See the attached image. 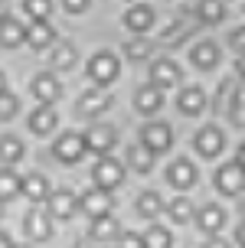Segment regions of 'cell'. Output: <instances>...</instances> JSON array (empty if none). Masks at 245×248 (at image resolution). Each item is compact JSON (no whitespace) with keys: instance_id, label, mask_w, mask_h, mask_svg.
I'll return each instance as SVG.
<instances>
[{"instance_id":"obj_10","label":"cell","mask_w":245,"mask_h":248,"mask_svg":"<svg viewBox=\"0 0 245 248\" xmlns=\"http://www.w3.org/2000/svg\"><path fill=\"white\" fill-rule=\"evenodd\" d=\"M46 202H49V216H56V219H72L75 212L82 209L79 196H75V193H69V189H56Z\"/></svg>"},{"instance_id":"obj_41","label":"cell","mask_w":245,"mask_h":248,"mask_svg":"<svg viewBox=\"0 0 245 248\" xmlns=\"http://www.w3.org/2000/svg\"><path fill=\"white\" fill-rule=\"evenodd\" d=\"M203 248H232V245H229V242H226V238L212 235V238H209V242H206V245H203Z\"/></svg>"},{"instance_id":"obj_24","label":"cell","mask_w":245,"mask_h":248,"mask_svg":"<svg viewBox=\"0 0 245 248\" xmlns=\"http://www.w3.org/2000/svg\"><path fill=\"white\" fill-rule=\"evenodd\" d=\"M196 20L206 26H216L226 20V7H222V0H199L196 3Z\"/></svg>"},{"instance_id":"obj_3","label":"cell","mask_w":245,"mask_h":248,"mask_svg":"<svg viewBox=\"0 0 245 248\" xmlns=\"http://www.w3.org/2000/svg\"><path fill=\"white\" fill-rule=\"evenodd\" d=\"M141 144L147 150H154V154H163V150H170L173 144V131L167 121H150L141 127Z\"/></svg>"},{"instance_id":"obj_29","label":"cell","mask_w":245,"mask_h":248,"mask_svg":"<svg viewBox=\"0 0 245 248\" xmlns=\"http://www.w3.org/2000/svg\"><path fill=\"white\" fill-rule=\"evenodd\" d=\"M23 160V144L16 137H0V163L3 167H13V163Z\"/></svg>"},{"instance_id":"obj_34","label":"cell","mask_w":245,"mask_h":248,"mask_svg":"<svg viewBox=\"0 0 245 248\" xmlns=\"http://www.w3.org/2000/svg\"><path fill=\"white\" fill-rule=\"evenodd\" d=\"M52 65L56 69H72L75 65V46H56V52H52Z\"/></svg>"},{"instance_id":"obj_5","label":"cell","mask_w":245,"mask_h":248,"mask_svg":"<svg viewBox=\"0 0 245 248\" xmlns=\"http://www.w3.org/2000/svg\"><path fill=\"white\" fill-rule=\"evenodd\" d=\"M82 202V212L88 219H98V216H108L111 212V189H101V186H88L85 193L79 196Z\"/></svg>"},{"instance_id":"obj_16","label":"cell","mask_w":245,"mask_h":248,"mask_svg":"<svg viewBox=\"0 0 245 248\" xmlns=\"http://www.w3.org/2000/svg\"><path fill=\"white\" fill-rule=\"evenodd\" d=\"M167 180H170L177 189H190L196 183V167L190 160H173L167 167Z\"/></svg>"},{"instance_id":"obj_8","label":"cell","mask_w":245,"mask_h":248,"mask_svg":"<svg viewBox=\"0 0 245 248\" xmlns=\"http://www.w3.org/2000/svg\"><path fill=\"white\" fill-rule=\"evenodd\" d=\"M52 150H56V160H59V163H79L88 154L85 137H82V134H62Z\"/></svg>"},{"instance_id":"obj_12","label":"cell","mask_w":245,"mask_h":248,"mask_svg":"<svg viewBox=\"0 0 245 248\" xmlns=\"http://www.w3.org/2000/svg\"><path fill=\"white\" fill-rule=\"evenodd\" d=\"M23 229H26V235L33 238V242H49V235H52V222H49L46 212H39V209L26 212Z\"/></svg>"},{"instance_id":"obj_45","label":"cell","mask_w":245,"mask_h":248,"mask_svg":"<svg viewBox=\"0 0 245 248\" xmlns=\"http://www.w3.org/2000/svg\"><path fill=\"white\" fill-rule=\"evenodd\" d=\"M0 248H13V242H10V235H3V232H0Z\"/></svg>"},{"instance_id":"obj_42","label":"cell","mask_w":245,"mask_h":248,"mask_svg":"<svg viewBox=\"0 0 245 248\" xmlns=\"http://www.w3.org/2000/svg\"><path fill=\"white\" fill-rule=\"evenodd\" d=\"M10 20V10H7V0H0V26Z\"/></svg>"},{"instance_id":"obj_11","label":"cell","mask_w":245,"mask_h":248,"mask_svg":"<svg viewBox=\"0 0 245 248\" xmlns=\"http://www.w3.org/2000/svg\"><path fill=\"white\" fill-rule=\"evenodd\" d=\"M177 82H180V69H177V62L157 59L154 65H150V85H157L160 92H170Z\"/></svg>"},{"instance_id":"obj_39","label":"cell","mask_w":245,"mask_h":248,"mask_svg":"<svg viewBox=\"0 0 245 248\" xmlns=\"http://www.w3.org/2000/svg\"><path fill=\"white\" fill-rule=\"evenodd\" d=\"M229 118H232V124L245 127V98H242V95H239V101H235V108H232V114H229Z\"/></svg>"},{"instance_id":"obj_47","label":"cell","mask_w":245,"mask_h":248,"mask_svg":"<svg viewBox=\"0 0 245 248\" xmlns=\"http://www.w3.org/2000/svg\"><path fill=\"white\" fill-rule=\"evenodd\" d=\"M3 92H7V75L0 72V95H3Z\"/></svg>"},{"instance_id":"obj_25","label":"cell","mask_w":245,"mask_h":248,"mask_svg":"<svg viewBox=\"0 0 245 248\" xmlns=\"http://www.w3.org/2000/svg\"><path fill=\"white\" fill-rule=\"evenodd\" d=\"M177 108L183 114H199L206 108V95H203V88H183L180 92V98H177Z\"/></svg>"},{"instance_id":"obj_37","label":"cell","mask_w":245,"mask_h":248,"mask_svg":"<svg viewBox=\"0 0 245 248\" xmlns=\"http://www.w3.org/2000/svg\"><path fill=\"white\" fill-rule=\"evenodd\" d=\"M118 248H147V245H144V235H137V232H121Z\"/></svg>"},{"instance_id":"obj_15","label":"cell","mask_w":245,"mask_h":248,"mask_svg":"<svg viewBox=\"0 0 245 248\" xmlns=\"http://www.w3.org/2000/svg\"><path fill=\"white\" fill-rule=\"evenodd\" d=\"M196 222H199V229L206 232V235H219L222 225H226V209L222 206H203V209L196 212Z\"/></svg>"},{"instance_id":"obj_9","label":"cell","mask_w":245,"mask_h":248,"mask_svg":"<svg viewBox=\"0 0 245 248\" xmlns=\"http://www.w3.org/2000/svg\"><path fill=\"white\" fill-rule=\"evenodd\" d=\"M30 88H33V95H36L39 105H56L62 95V85H59V78L52 72H39L33 82H30Z\"/></svg>"},{"instance_id":"obj_26","label":"cell","mask_w":245,"mask_h":248,"mask_svg":"<svg viewBox=\"0 0 245 248\" xmlns=\"http://www.w3.org/2000/svg\"><path fill=\"white\" fill-rule=\"evenodd\" d=\"M20 193H23V180L13 173V167H3V170H0V202L20 196Z\"/></svg>"},{"instance_id":"obj_43","label":"cell","mask_w":245,"mask_h":248,"mask_svg":"<svg viewBox=\"0 0 245 248\" xmlns=\"http://www.w3.org/2000/svg\"><path fill=\"white\" fill-rule=\"evenodd\" d=\"M235 242H239V245H242V248H245V222H242V225H239V229H235Z\"/></svg>"},{"instance_id":"obj_7","label":"cell","mask_w":245,"mask_h":248,"mask_svg":"<svg viewBox=\"0 0 245 248\" xmlns=\"http://www.w3.org/2000/svg\"><path fill=\"white\" fill-rule=\"evenodd\" d=\"M193 147L203 154V157H219L222 147H226V134H222L216 124H206V127H199L193 137Z\"/></svg>"},{"instance_id":"obj_28","label":"cell","mask_w":245,"mask_h":248,"mask_svg":"<svg viewBox=\"0 0 245 248\" xmlns=\"http://www.w3.org/2000/svg\"><path fill=\"white\" fill-rule=\"evenodd\" d=\"M235 101H239V85H235L232 78H229V82H222V85H219V98H216V111H219V114H232Z\"/></svg>"},{"instance_id":"obj_14","label":"cell","mask_w":245,"mask_h":248,"mask_svg":"<svg viewBox=\"0 0 245 248\" xmlns=\"http://www.w3.org/2000/svg\"><path fill=\"white\" fill-rule=\"evenodd\" d=\"M56 43V30L46 23V20H33V23L26 26V46H33V49H49Z\"/></svg>"},{"instance_id":"obj_46","label":"cell","mask_w":245,"mask_h":248,"mask_svg":"<svg viewBox=\"0 0 245 248\" xmlns=\"http://www.w3.org/2000/svg\"><path fill=\"white\" fill-rule=\"evenodd\" d=\"M235 160H239V163L245 167V140H242V147H239V157H235Z\"/></svg>"},{"instance_id":"obj_32","label":"cell","mask_w":245,"mask_h":248,"mask_svg":"<svg viewBox=\"0 0 245 248\" xmlns=\"http://www.w3.org/2000/svg\"><path fill=\"white\" fill-rule=\"evenodd\" d=\"M144 245H147V248H173L170 229H160V225L147 229V232H144Z\"/></svg>"},{"instance_id":"obj_35","label":"cell","mask_w":245,"mask_h":248,"mask_svg":"<svg viewBox=\"0 0 245 248\" xmlns=\"http://www.w3.org/2000/svg\"><path fill=\"white\" fill-rule=\"evenodd\" d=\"M23 10L33 20H46L49 13H52V0H23Z\"/></svg>"},{"instance_id":"obj_20","label":"cell","mask_w":245,"mask_h":248,"mask_svg":"<svg viewBox=\"0 0 245 248\" xmlns=\"http://www.w3.org/2000/svg\"><path fill=\"white\" fill-rule=\"evenodd\" d=\"M23 43H26V26L10 16L7 23L0 26V46H3V49H16V46H23Z\"/></svg>"},{"instance_id":"obj_4","label":"cell","mask_w":245,"mask_h":248,"mask_svg":"<svg viewBox=\"0 0 245 248\" xmlns=\"http://www.w3.org/2000/svg\"><path fill=\"white\" fill-rule=\"evenodd\" d=\"M88 78L95 82V85H111L114 78H118V59L111 56V52H98L88 59Z\"/></svg>"},{"instance_id":"obj_13","label":"cell","mask_w":245,"mask_h":248,"mask_svg":"<svg viewBox=\"0 0 245 248\" xmlns=\"http://www.w3.org/2000/svg\"><path fill=\"white\" fill-rule=\"evenodd\" d=\"M56 124H59V114L52 111V105H39L36 111L30 114V131L36 137H46L56 131Z\"/></svg>"},{"instance_id":"obj_33","label":"cell","mask_w":245,"mask_h":248,"mask_svg":"<svg viewBox=\"0 0 245 248\" xmlns=\"http://www.w3.org/2000/svg\"><path fill=\"white\" fill-rule=\"evenodd\" d=\"M150 52H154V46H150L147 39H131V43L124 46V56H128L131 62H144Z\"/></svg>"},{"instance_id":"obj_22","label":"cell","mask_w":245,"mask_h":248,"mask_svg":"<svg viewBox=\"0 0 245 248\" xmlns=\"http://www.w3.org/2000/svg\"><path fill=\"white\" fill-rule=\"evenodd\" d=\"M23 196L33 199V202H46L49 196H52V189H49V180L39 173H30L23 176Z\"/></svg>"},{"instance_id":"obj_31","label":"cell","mask_w":245,"mask_h":248,"mask_svg":"<svg viewBox=\"0 0 245 248\" xmlns=\"http://www.w3.org/2000/svg\"><path fill=\"white\" fill-rule=\"evenodd\" d=\"M167 209H170V219L173 222H190V219H193L196 216V209H193V202H190V199L186 196H177V199H170V206H167Z\"/></svg>"},{"instance_id":"obj_17","label":"cell","mask_w":245,"mask_h":248,"mask_svg":"<svg viewBox=\"0 0 245 248\" xmlns=\"http://www.w3.org/2000/svg\"><path fill=\"white\" fill-rule=\"evenodd\" d=\"M124 26L131 30V33H147L150 26H154V10L147 7V3H137L131 10L124 13Z\"/></svg>"},{"instance_id":"obj_18","label":"cell","mask_w":245,"mask_h":248,"mask_svg":"<svg viewBox=\"0 0 245 248\" xmlns=\"http://www.w3.org/2000/svg\"><path fill=\"white\" fill-rule=\"evenodd\" d=\"M121 225H118V219L114 216H98V219H92V229H88V235L95 238V242H111V238H121V232H118Z\"/></svg>"},{"instance_id":"obj_49","label":"cell","mask_w":245,"mask_h":248,"mask_svg":"<svg viewBox=\"0 0 245 248\" xmlns=\"http://www.w3.org/2000/svg\"><path fill=\"white\" fill-rule=\"evenodd\" d=\"M0 216H3V206H0Z\"/></svg>"},{"instance_id":"obj_40","label":"cell","mask_w":245,"mask_h":248,"mask_svg":"<svg viewBox=\"0 0 245 248\" xmlns=\"http://www.w3.org/2000/svg\"><path fill=\"white\" fill-rule=\"evenodd\" d=\"M62 7H65L69 13H82L88 7V0H62Z\"/></svg>"},{"instance_id":"obj_1","label":"cell","mask_w":245,"mask_h":248,"mask_svg":"<svg viewBox=\"0 0 245 248\" xmlns=\"http://www.w3.org/2000/svg\"><path fill=\"white\" fill-rule=\"evenodd\" d=\"M82 137H85L88 154H95V157H108L114 150V144H118V131L111 124H92Z\"/></svg>"},{"instance_id":"obj_2","label":"cell","mask_w":245,"mask_h":248,"mask_svg":"<svg viewBox=\"0 0 245 248\" xmlns=\"http://www.w3.org/2000/svg\"><path fill=\"white\" fill-rule=\"evenodd\" d=\"M216 189H219L222 196H239L245 189V167L239 160L232 163H222L219 170H216Z\"/></svg>"},{"instance_id":"obj_19","label":"cell","mask_w":245,"mask_h":248,"mask_svg":"<svg viewBox=\"0 0 245 248\" xmlns=\"http://www.w3.org/2000/svg\"><path fill=\"white\" fill-rule=\"evenodd\" d=\"M190 62H193L196 69H212V65L219 62V46H216V43H209V39L196 43L193 52H190Z\"/></svg>"},{"instance_id":"obj_36","label":"cell","mask_w":245,"mask_h":248,"mask_svg":"<svg viewBox=\"0 0 245 248\" xmlns=\"http://www.w3.org/2000/svg\"><path fill=\"white\" fill-rule=\"evenodd\" d=\"M16 108H20V101H16V95H10V92H3V95H0V121H7V118H13V114H16Z\"/></svg>"},{"instance_id":"obj_30","label":"cell","mask_w":245,"mask_h":248,"mask_svg":"<svg viewBox=\"0 0 245 248\" xmlns=\"http://www.w3.org/2000/svg\"><path fill=\"white\" fill-rule=\"evenodd\" d=\"M160 212H163V202H160L157 193H141V196H137V216H144V219H157Z\"/></svg>"},{"instance_id":"obj_6","label":"cell","mask_w":245,"mask_h":248,"mask_svg":"<svg viewBox=\"0 0 245 248\" xmlns=\"http://www.w3.org/2000/svg\"><path fill=\"white\" fill-rule=\"evenodd\" d=\"M92 180H95V186H101V189H114V186H121L124 180V167L114 157H98L95 170H92Z\"/></svg>"},{"instance_id":"obj_44","label":"cell","mask_w":245,"mask_h":248,"mask_svg":"<svg viewBox=\"0 0 245 248\" xmlns=\"http://www.w3.org/2000/svg\"><path fill=\"white\" fill-rule=\"evenodd\" d=\"M235 72H239V78H245V56H239V62H235Z\"/></svg>"},{"instance_id":"obj_48","label":"cell","mask_w":245,"mask_h":248,"mask_svg":"<svg viewBox=\"0 0 245 248\" xmlns=\"http://www.w3.org/2000/svg\"><path fill=\"white\" fill-rule=\"evenodd\" d=\"M242 216H245V202H242Z\"/></svg>"},{"instance_id":"obj_21","label":"cell","mask_w":245,"mask_h":248,"mask_svg":"<svg viewBox=\"0 0 245 248\" xmlns=\"http://www.w3.org/2000/svg\"><path fill=\"white\" fill-rule=\"evenodd\" d=\"M160 105H163V98H160V88L157 85H144V88H137V95H134V108L141 114H154L160 111Z\"/></svg>"},{"instance_id":"obj_38","label":"cell","mask_w":245,"mask_h":248,"mask_svg":"<svg viewBox=\"0 0 245 248\" xmlns=\"http://www.w3.org/2000/svg\"><path fill=\"white\" fill-rule=\"evenodd\" d=\"M229 46H232L235 52H242V56H245V26L232 30V36H229Z\"/></svg>"},{"instance_id":"obj_27","label":"cell","mask_w":245,"mask_h":248,"mask_svg":"<svg viewBox=\"0 0 245 248\" xmlns=\"http://www.w3.org/2000/svg\"><path fill=\"white\" fill-rule=\"evenodd\" d=\"M154 157H157V154H154V150H147L144 144H137V147L128 150V163L134 167L137 173H150V170H154Z\"/></svg>"},{"instance_id":"obj_23","label":"cell","mask_w":245,"mask_h":248,"mask_svg":"<svg viewBox=\"0 0 245 248\" xmlns=\"http://www.w3.org/2000/svg\"><path fill=\"white\" fill-rule=\"evenodd\" d=\"M111 98L105 95V92H85L82 98H79V114H85V118H95V114L108 111Z\"/></svg>"}]
</instances>
